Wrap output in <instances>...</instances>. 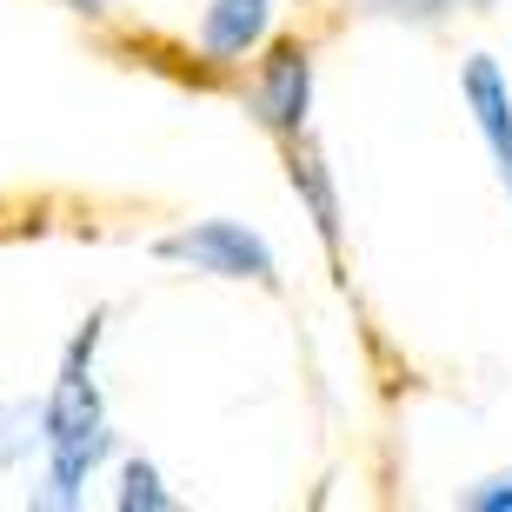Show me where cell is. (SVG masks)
<instances>
[{
    "label": "cell",
    "mask_w": 512,
    "mask_h": 512,
    "mask_svg": "<svg viewBox=\"0 0 512 512\" xmlns=\"http://www.w3.org/2000/svg\"><path fill=\"white\" fill-rule=\"evenodd\" d=\"M293 193L313 207V227H320V240L340 253V200H333V180H326V167L313 160V153H293Z\"/></svg>",
    "instance_id": "6"
},
{
    "label": "cell",
    "mask_w": 512,
    "mask_h": 512,
    "mask_svg": "<svg viewBox=\"0 0 512 512\" xmlns=\"http://www.w3.org/2000/svg\"><path fill=\"white\" fill-rule=\"evenodd\" d=\"M153 260L193 266V273H213V280H260V286L280 280L273 247L253 227H240V220H193L180 233H160L153 240Z\"/></svg>",
    "instance_id": "2"
},
{
    "label": "cell",
    "mask_w": 512,
    "mask_h": 512,
    "mask_svg": "<svg viewBox=\"0 0 512 512\" xmlns=\"http://www.w3.org/2000/svg\"><path fill=\"white\" fill-rule=\"evenodd\" d=\"M266 27H273V0H207V14H200V54L213 67L247 60L266 40Z\"/></svg>",
    "instance_id": "5"
},
{
    "label": "cell",
    "mask_w": 512,
    "mask_h": 512,
    "mask_svg": "<svg viewBox=\"0 0 512 512\" xmlns=\"http://www.w3.org/2000/svg\"><path fill=\"white\" fill-rule=\"evenodd\" d=\"M94 353H100V313L67 340L54 393L40 406V453H47V493H40V506H80L87 473L114 446V433H107V399H100V380H94Z\"/></svg>",
    "instance_id": "1"
},
{
    "label": "cell",
    "mask_w": 512,
    "mask_h": 512,
    "mask_svg": "<svg viewBox=\"0 0 512 512\" xmlns=\"http://www.w3.org/2000/svg\"><path fill=\"white\" fill-rule=\"evenodd\" d=\"M459 94H466V114H473L479 140L493 153L499 187H506V200H512V87H506V74H499V60L473 54L466 74H459Z\"/></svg>",
    "instance_id": "4"
},
{
    "label": "cell",
    "mask_w": 512,
    "mask_h": 512,
    "mask_svg": "<svg viewBox=\"0 0 512 512\" xmlns=\"http://www.w3.org/2000/svg\"><path fill=\"white\" fill-rule=\"evenodd\" d=\"M87 7H100V0H87Z\"/></svg>",
    "instance_id": "11"
},
{
    "label": "cell",
    "mask_w": 512,
    "mask_h": 512,
    "mask_svg": "<svg viewBox=\"0 0 512 512\" xmlns=\"http://www.w3.org/2000/svg\"><path fill=\"white\" fill-rule=\"evenodd\" d=\"M120 506L127 512H173V493L160 486V473H153L147 459H127L120 466Z\"/></svg>",
    "instance_id": "7"
},
{
    "label": "cell",
    "mask_w": 512,
    "mask_h": 512,
    "mask_svg": "<svg viewBox=\"0 0 512 512\" xmlns=\"http://www.w3.org/2000/svg\"><path fill=\"white\" fill-rule=\"evenodd\" d=\"M466 506H473V512H512V473L479 479L473 493H466Z\"/></svg>",
    "instance_id": "10"
},
{
    "label": "cell",
    "mask_w": 512,
    "mask_h": 512,
    "mask_svg": "<svg viewBox=\"0 0 512 512\" xmlns=\"http://www.w3.org/2000/svg\"><path fill=\"white\" fill-rule=\"evenodd\" d=\"M247 107L266 133H280V140H300L306 133V114H313V47L300 40H286L273 54L260 60V74L247 87Z\"/></svg>",
    "instance_id": "3"
},
{
    "label": "cell",
    "mask_w": 512,
    "mask_h": 512,
    "mask_svg": "<svg viewBox=\"0 0 512 512\" xmlns=\"http://www.w3.org/2000/svg\"><path fill=\"white\" fill-rule=\"evenodd\" d=\"M34 439H40V413L34 406H0V466H20V459L34 453Z\"/></svg>",
    "instance_id": "8"
},
{
    "label": "cell",
    "mask_w": 512,
    "mask_h": 512,
    "mask_svg": "<svg viewBox=\"0 0 512 512\" xmlns=\"http://www.w3.org/2000/svg\"><path fill=\"white\" fill-rule=\"evenodd\" d=\"M380 14H399V20H439L453 7H486V0H373Z\"/></svg>",
    "instance_id": "9"
}]
</instances>
